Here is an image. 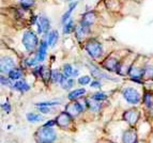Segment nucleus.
Returning <instances> with one entry per match:
<instances>
[{
    "instance_id": "f257e3e1",
    "label": "nucleus",
    "mask_w": 153,
    "mask_h": 143,
    "mask_svg": "<svg viewBox=\"0 0 153 143\" xmlns=\"http://www.w3.org/2000/svg\"><path fill=\"white\" fill-rule=\"evenodd\" d=\"M34 138L38 143H53L56 140L57 135L54 129L49 126H43L36 133Z\"/></svg>"
},
{
    "instance_id": "f03ea898",
    "label": "nucleus",
    "mask_w": 153,
    "mask_h": 143,
    "mask_svg": "<svg viewBox=\"0 0 153 143\" xmlns=\"http://www.w3.org/2000/svg\"><path fill=\"white\" fill-rule=\"evenodd\" d=\"M85 49L89 54V56L93 59H99L103 54L102 44L95 41V40H90L89 42H87L85 45Z\"/></svg>"
},
{
    "instance_id": "7ed1b4c3",
    "label": "nucleus",
    "mask_w": 153,
    "mask_h": 143,
    "mask_svg": "<svg viewBox=\"0 0 153 143\" xmlns=\"http://www.w3.org/2000/svg\"><path fill=\"white\" fill-rule=\"evenodd\" d=\"M38 36L33 31H26L23 35V45L27 51H32L38 46Z\"/></svg>"
},
{
    "instance_id": "20e7f679",
    "label": "nucleus",
    "mask_w": 153,
    "mask_h": 143,
    "mask_svg": "<svg viewBox=\"0 0 153 143\" xmlns=\"http://www.w3.org/2000/svg\"><path fill=\"white\" fill-rule=\"evenodd\" d=\"M123 97L124 100H126L130 104H138L140 102V94L138 93V91H136L135 89L133 88H126V89L123 91Z\"/></svg>"
},
{
    "instance_id": "39448f33",
    "label": "nucleus",
    "mask_w": 153,
    "mask_h": 143,
    "mask_svg": "<svg viewBox=\"0 0 153 143\" xmlns=\"http://www.w3.org/2000/svg\"><path fill=\"white\" fill-rule=\"evenodd\" d=\"M84 109L85 107H82V104L79 102H76V100H73L72 102H70V104H68L65 106V112L69 113L72 118L79 115L84 111Z\"/></svg>"
},
{
    "instance_id": "423d86ee",
    "label": "nucleus",
    "mask_w": 153,
    "mask_h": 143,
    "mask_svg": "<svg viewBox=\"0 0 153 143\" xmlns=\"http://www.w3.org/2000/svg\"><path fill=\"white\" fill-rule=\"evenodd\" d=\"M139 116H140V113L136 109H130L128 111H125L124 114H123L124 121L130 125H135L139 120Z\"/></svg>"
},
{
    "instance_id": "0eeeda50",
    "label": "nucleus",
    "mask_w": 153,
    "mask_h": 143,
    "mask_svg": "<svg viewBox=\"0 0 153 143\" xmlns=\"http://www.w3.org/2000/svg\"><path fill=\"white\" fill-rule=\"evenodd\" d=\"M36 25H38L39 33H46V32H48V30H49L51 21H49L48 18L45 17V16H41V17L38 18Z\"/></svg>"
},
{
    "instance_id": "6e6552de",
    "label": "nucleus",
    "mask_w": 153,
    "mask_h": 143,
    "mask_svg": "<svg viewBox=\"0 0 153 143\" xmlns=\"http://www.w3.org/2000/svg\"><path fill=\"white\" fill-rule=\"evenodd\" d=\"M72 123V116L68 112H62L57 116L56 124L60 127H68Z\"/></svg>"
},
{
    "instance_id": "1a4fd4ad",
    "label": "nucleus",
    "mask_w": 153,
    "mask_h": 143,
    "mask_svg": "<svg viewBox=\"0 0 153 143\" xmlns=\"http://www.w3.org/2000/svg\"><path fill=\"white\" fill-rule=\"evenodd\" d=\"M15 66V62L10 57H3L1 59V72L2 73H10Z\"/></svg>"
},
{
    "instance_id": "9d476101",
    "label": "nucleus",
    "mask_w": 153,
    "mask_h": 143,
    "mask_svg": "<svg viewBox=\"0 0 153 143\" xmlns=\"http://www.w3.org/2000/svg\"><path fill=\"white\" fill-rule=\"evenodd\" d=\"M104 67L107 71L109 72H119L120 71V64H119V62H118L117 59H114V58H108L106 61L104 62Z\"/></svg>"
},
{
    "instance_id": "9b49d317",
    "label": "nucleus",
    "mask_w": 153,
    "mask_h": 143,
    "mask_svg": "<svg viewBox=\"0 0 153 143\" xmlns=\"http://www.w3.org/2000/svg\"><path fill=\"white\" fill-rule=\"evenodd\" d=\"M123 143H136L137 142V133L135 129H128L123 133Z\"/></svg>"
},
{
    "instance_id": "f8f14e48",
    "label": "nucleus",
    "mask_w": 153,
    "mask_h": 143,
    "mask_svg": "<svg viewBox=\"0 0 153 143\" xmlns=\"http://www.w3.org/2000/svg\"><path fill=\"white\" fill-rule=\"evenodd\" d=\"M48 43L47 42L42 41L40 44V47H39L38 55H36V59L39 62H43L46 58V55H47V48H48Z\"/></svg>"
},
{
    "instance_id": "ddd939ff",
    "label": "nucleus",
    "mask_w": 153,
    "mask_h": 143,
    "mask_svg": "<svg viewBox=\"0 0 153 143\" xmlns=\"http://www.w3.org/2000/svg\"><path fill=\"white\" fill-rule=\"evenodd\" d=\"M90 71H91V74L93 77H95L97 79H103V78H105V79H114V78H111V77L109 76V75H107L106 73H104V72H102L100 69H97V67L93 66V65H90Z\"/></svg>"
},
{
    "instance_id": "4468645a",
    "label": "nucleus",
    "mask_w": 153,
    "mask_h": 143,
    "mask_svg": "<svg viewBox=\"0 0 153 143\" xmlns=\"http://www.w3.org/2000/svg\"><path fill=\"white\" fill-rule=\"evenodd\" d=\"M94 19H95L94 13L90 11V12H87V13H85V14H84V16H82V21H80V24H82V25H84V26H86V27H89V28H90V26L94 23Z\"/></svg>"
},
{
    "instance_id": "2eb2a0df",
    "label": "nucleus",
    "mask_w": 153,
    "mask_h": 143,
    "mask_svg": "<svg viewBox=\"0 0 153 143\" xmlns=\"http://www.w3.org/2000/svg\"><path fill=\"white\" fill-rule=\"evenodd\" d=\"M128 74L132 77V79L135 81V80L141 79L143 76H145V69H138V67H133L128 71Z\"/></svg>"
},
{
    "instance_id": "dca6fc26",
    "label": "nucleus",
    "mask_w": 153,
    "mask_h": 143,
    "mask_svg": "<svg viewBox=\"0 0 153 143\" xmlns=\"http://www.w3.org/2000/svg\"><path fill=\"white\" fill-rule=\"evenodd\" d=\"M13 88L19 91V92H27L30 89V86L24 80H17V81H15V83L13 84Z\"/></svg>"
},
{
    "instance_id": "f3484780",
    "label": "nucleus",
    "mask_w": 153,
    "mask_h": 143,
    "mask_svg": "<svg viewBox=\"0 0 153 143\" xmlns=\"http://www.w3.org/2000/svg\"><path fill=\"white\" fill-rule=\"evenodd\" d=\"M63 75L65 77H76L78 75V71L75 69L71 64H65L63 66Z\"/></svg>"
},
{
    "instance_id": "a211bd4d",
    "label": "nucleus",
    "mask_w": 153,
    "mask_h": 143,
    "mask_svg": "<svg viewBox=\"0 0 153 143\" xmlns=\"http://www.w3.org/2000/svg\"><path fill=\"white\" fill-rule=\"evenodd\" d=\"M77 1L76 2H72V3H70V5H69V9H68V11H66L65 13L63 14V16H62V23L63 24H65L68 21H70V18H71V15H72V13H73V11H74V9L76 8V5H77Z\"/></svg>"
},
{
    "instance_id": "6ab92c4d",
    "label": "nucleus",
    "mask_w": 153,
    "mask_h": 143,
    "mask_svg": "<svg viewBox=\"0 0 153 143\" xmlns=\"http://www.w3.org/2000/svg\"><path fill=\"white\" fill-rule=\"evenodd\" d=\"M58 38H59L58 31H56V30L51 31V32H49L48 38H47V43H48V45L51 47H54L57 42H58Z\"/></svg>"
},
{
    "instance_id": "aec40b11",
    "label": "nucleus",
    "mask_w": 153,
    "mask_h": 143,
    "mask_svg": "<svg viewBox=\"0 0 153 143\" xmlns=\"http://www.w3.org/2000/svg\"><path fill=\"white\" fill-rule=\"evenodd\" d=\"M86 94V90L85 89H76L74 91H72L69 94V100H76L79 97H82V95Z\"/></svg>"
},
{
    "instance_id": "412c9836",
    "label": "nucleus",
    "mask_w": 153,
    "mask_h": 143,
    "mask_svg": "<svg viewBox=\"0 0 153 143\" xmlns=\"http://www.w3.org/2000/svg\"><path fill=\"white\" fill-rule=\"evenodd\" d=\"M64 75L63 74H61L60 72H58V71H51V81L53 82H60L62 81V80L64 79Z\"/></svg>"
},
{
    "instance_id": "4be33fe9",
    "label": "nucleus",
    "mask_w": 153,
    "mask_h": 143,
    "mask_svg": "<svg viewBox=\"0 0 153 143\" xmlns=\"http://www.w3.org/2000/svg\"><path fill=\"white\" fill-rule=\"evenodd\" d=\"M87 102H88V106H89L93 111H99V110L101 109V102H100V100H94L93 97H91L90 100H87Z\"/></svg>"
},
{
    "instance_id": "5701e85b",
    "label": "nucleus",
    "mask_w": 153,
    "mask_h": 143,
    "mask_svg": "<svg viewBox=\"0 0 153 143\" xmlns=\"http://www.w3.org/2000/svg\"><path fill=\"white\" fill-rule=\"evenodd\" d=\"M22 76H23V73H22V71L19 69H13L9 73V77L12 80H18L19 78H22Z\"/></svg>"
},
{
    "instance_id": "b1692460",
    "label": "nucleus",
    "mask_w": 153,
    "mask_h": 143,
    "mask_svg": "<svg viewBox=\"0 0 153 143\" xmlns=\"http://www.w3.org/2000/svg\"><path fill=\"white\" fill-rule=\"evenodd\" d=\"M73 30H75V27H74V23L72 19L68 21L63 26V33L64 34H70Z\"/></svg>"
},
{
    "instance_id": "393cba45",
    "label": "nucleus",
    "mask_w": 153,
    "mask_h": 143,
    "mask_svg": "<svg viewBox=\"0 0 153 143\" xmlns=\"http://www.w3.org/2000/svg\"><path fill=\"white\" fill-rule=\"evenodd\" d=\"M60 84H61V87L63 88V89H65V90L71 89V88L74 86V80L70 79V78H68V77H64V79L60 82Z\"/></svg>"
},
{
    "instance_id": "a878e982",
    "label": "nucleus",
    "mask_w": 153,
    "mask_h": 143,
    "mask_svg": "<svg viewBox=\"0 0 153 143\" xmlns=\"http://www.w3.org/2000/svg\"><path fill=\"white\" fill-rule=\"evenodd\" d=\"M143 102L147 107H152L153 106V95L152 93L147 92L143 95Z\"/></svg>"
},
{
    "instance_id": "bb28decb",
    "label": "nucleus",
    "mask_w": 153,
    "mask_h": 143,
    "mask_svg": "<svg viewBox=\"0 0 153 143\" xmlns=\"http://www.w3.org/2000/svg\"><path fill=\"white\" fill-rule=\"evenodd\" d=\"M27 120L32 123L41 122V121L43 120V116L40 114H36V113H28V114H27Z\"/></svg>"
},
{
    "instance_id": "cd10ccee",
    "label": "nucleus",
    "mask_w": 153,
    "mask_h": 143,
    "mask_svg": "<svg viewBox=\"0 0 153 143\" xmlns=\"http://www.w3.org/2000/svg\"><path fill=\"white\" fill-rule=\"evenodd\" d=\"M34 3V0H21V4H22V8L27 10V9L31 8Z\"/></svg>"
},
{
    "instance_id": "c85d7f7f",
    "label": "nucleus",
    "mask_w": 153,
    "mask_h": 143,
    "mask_svg": "<svg viewBox=\"0 0 153 143\" xmlns=\"http://www.w3.org/2000/svg\"><path fill=\"white\" fill-rule=\"evenodd\" d=\"M92 97H93L94 100L102 102V100H105L106 98H107V95L105 94V93H103V92H97V93H94V94L92 95Z\"/></svg>"
},
{
    "instance_id": "c756f323",
    "label": "nucleus",
    "mask_w": 153,
    "mask_h": 143,
    "mask_svg": "<svg viewBox=\"0 0 153 143\" xmlns=\"http://www.w3.org/2000/svg\"><path fill=\"white\" fill-rule=\"evenodd\" d=\"M90 80H91V79H90L89 76H82L78 79V82L80 84H82V86H86V84L90 83Z\"/></svg>"
},
{
    "instance_id": "7c9ffc66",
    "label": "nucleus",
    "mask_w": 153,
    "mask_h": 143,
    "mask_svg": "<svg viewBox=\"0 0 153 143\" xmlns=\"http://www.w3.org/2000/svg\"><path fill=\"white\" fill-rule=\"evenodd\" d=\"M145 76L153 77V66H147L145 69Z\"/></svg>"
},
{
    "instance_id": "2f4dec72",
    "label": "nucleus",
    "mask_w": 153,
    "mask_h": 143,
    "mask_svg": "<svg viewBox=\"0 0 153 143\" xmlns=\"http://www.w3.org/2000/svg\"><path fill=\"white\" fill-rule=\"evenodd\" d=\"M11 78L9 77V78H5V77H1V83L2 84H5V86H12L11 84ZM12 88H13V86H12Z\"/></svg>"
},
{
    "instance_id": "473e14b6",
    "label": "nucleus",
    "mask_w": 153,
    "mask_h": 143,
    "mask_svg": "<svg viewBox=\"0 0 153 143\" xmlns=\"http://www.w3.org/2000/svg\"><path fill=\"white\" fill-rule=\"evenodd\" d=\"M26 62H27V65H29V66H32V65H36V62H39V61H38V59L36 58V59H28Z\"/></svg>"
},
{
    "instance_id": "72a5a7b5",
    "label": "nucleus",
    "mask_w": 153,
    "mask_h": 143,
    "mask_svg": "<svg viewBox=\"0 0 153 143\" xmlns=\"http://www.w3.org/2000/svg\"><path fill=\"white\" fill-rule=\"evenodd\" d=\"M101 86H102V83H101L99 80H94V81L91 82V87L92 88H101Z\"/></svg>"
},
{
    "instance_id": "f704fd0d",
    "label": "nucleus",
    "mask_w": 153,
    "mask_h": 143,
    "mask_svg": "<svg viewBox=\"0 0 153 143\" xmlns=\"http://www.w3.org/2000/svg\"><path fill=\"white\" fill-rule=\"evenodd\" d=\"M2 109L5 110L7 112H9V111H10V105H9V102H7V104H3V105H2Z\"/></svg>"
},
{
    "instance_id": "c9c22d12",
    "label": "nucleus",
    "mask_w": 153,
    "mask_h": 143,
    "mask_svg": "<svg viewBox=\"0 0 153 143\" xmlns=\"http://www.w3.org/2000/svg\"><path fill=\"white\" fill-rule=\"evenodd\" d=\"M55 124H56V123H55V121H48V122L46 123V124L44 126H49V127H51V126L55 125Z\"/></svg>"
},
{
    "instance_id": "e433bc0d",
    "label": "nucleus",
    "mask_w": 153,
    "mask_h": 143,
    "mask_svg": "<svg viewBox=\"0 0 153 143\" xmlns=\"http://www.w3.org/2000/svg\"><path fill=\"white\" fill-rule=\"evenodd\" d=\"M136 143H137V142H136Z\"/></svg>"
}]
</instances>
